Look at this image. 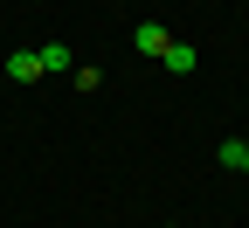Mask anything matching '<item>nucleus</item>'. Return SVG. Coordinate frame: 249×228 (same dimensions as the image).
Wrapping results in <instances>:
<instances>
[{"instance_id": "7ed1b4c3", "label": "nucleus", "mask_w": 249, "mask_h": 228, "mask_svg": "<svg viewBox=\"0 0 249 228\" xmlns=\"http://www.w3.org/2000/svg\"><path fill=\"white\" fill-rule=\"evenodd\" d=\"M7 76H14V83H35V76H49V70H42V49H14V55H7Z\"/></svg>"}, {"instance_id": "20e7f679", "label": "nucleus", "mask_w": 249, "mask_h": 228, "mask_svg": "<svg viewBox=\"0 0 249 228\" xmlns=\"http://www.w3.org/2000/svg\"><path fill=\"white\" fill-rule=\"evenodd\" d=\"M222 166H229V173L249 166V139H222Z\"/></svg>"}, {"instance_id": "423d86ee", "label": "nucleus", "mask_w": 249, "mask_h": 228, "mask_svg": "<svg viewBox=\"0 0 249 228\" xmlns=\"http://www.w3.org/2000/svg\"><path fill=\"white\" fill-rule=\"evenodd\" d=\"M242 173H249V166H242Z\"/></svg>"}, {"instance_id": "f257e3e1", "label": "nucleus", "mask_w": 249, "mask_h": 228, "mask_svg": "<svg viewBox=\"0 0 249 228\" xmlns=\"http://www.w3.org/2000/svg\"><path fill=\"white\" fill-rule=\"evenodd\" d=\"M160 70H173V76H194V70H201V55H194V42H166V55H160Z\"/></svg>"}, {"instance_id": "39448f33", "label": "nucleus", "mask_w": 249, "mask_h": 228, "mask_svg": "<svg viewBox=\"0 0 249 228\" xmlns=\"http://www.w3.org/2000/svg\"><path fill=\"white\" fill-rule=\"evenodd\" d=\"M42 70H55V76H70V49H62V42H49V49H42Z\"/></svg>"}, {"instance_id": "f03ea898", "label": "nucleus", "mask_w": 249, "mask_h": 228, "mask_svg": "<svg viewBox=\"0 0 249 228\" xmlns=\"http://www.w3.org/2000/svg\"><path fill=\"white\" fill-rule=\"evenodd\" d=\"M166 42H173V35H166L160 21H139V28H132V49H139V55H166Z\"/></svg>"}]
</instances>
